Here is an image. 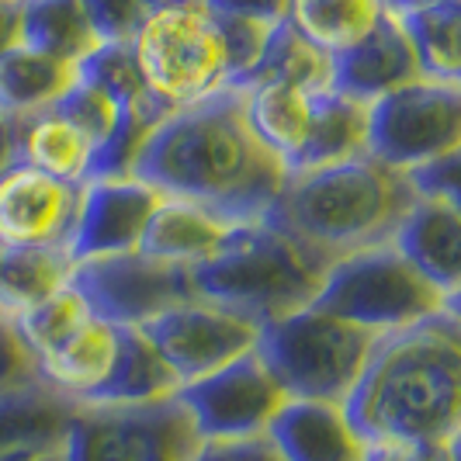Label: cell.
<instances>
[{
  "label": "cell",
  "mask_w": 461,
  "mask_h": 461,
  "mask_svg": "<svg viewBox=\"0 0 461 461\" xmlns=\"http://www.w3.org/2000/svg\"><path fill=\"white\" fill-rule=\"evenodd\" d=\"M378 333L344 323L316 305L260 326L257 354L288 399L340 402L357 385Z\"/></svg>",
  "instance_id": "52a82bcc"
},
{
  "label": "cell",
  "mask_w": 461,
  "mask_h": 461,
  "mask_svg": "<svg viewBox=\"0 0 461 461\" xmlns=\"http://www.w3.org/2000/svg\"><path fill=\"white\" fill-rule=\"evenodd\" d=\"M39 371H35V357L28 354V347L22 344L14 323L0 312V393H11L18 385L35 382Z\"/></svg>",
  "instance_id": "d6a6232c"
},
{
  "label": "cell",
  "mask_w": 461,
  "mask_h": 461,
  "mask_svg": "<svg viewBox=\"0 0 461 461\" xmlns=\"http://www.w3.org/2000/svg\"><path fill=\"white\" fill-rule=\"evenodd\" d=\"M69 281L91 305V316L115 326H142L170 305L198 295L191 267L157 260L142 250L73 264Z\"/></svg>",
  "instance_id": "30bf717a"
},
{
  "label": "cell",
  "mask_w": 461,
  "mask_h": 461,
  "mask_svg": "<svg viewBox=\"0 0 461 461\" xmlns=\"http://www.w3.org/2000/svg\"><path fill=\"white\" fill-rule=\"evenodd\" d=\"M87 320H91V305L73 288V281L63 285L56 295H49L46 302L11 316V323H14V330H18V337H22V344L28 347L32 357H42L46 350L63 344L69 333L77 326H84Z\"/></svg>",
  "instance_id": "4dcf8cb0"
},
{
  "label": "cell",
  "mask_w": 461,
  "mask_h": 461,
  "mask_svg": "<svg viewBox=\"0 0 461 461\" xmlns=\"http://www.w3.org/2000/svg\"><path fill=\"white\" fill-rule=\"evenodd\" d=\"M73 260L63 247H24L0 254V312L11 320L69 285Z\"/></svg>",
  "instance_id": "484cf974"
},
{
  "label": "cell",
  "mask_w": 461,
  "mask_h": 461,
  "mask_svg": "<svg viewBox=\"0 0 461 461\" xmlns=\"http://www.w3.org/2000/svg\"><path fill=\"white\" fill-rule=\"evenodd\" d=\"M202 444L177 395L142 406H80L67 461H185Z\"/></svg>",
  "instance_id": "9c48e42d"
},
{
  "label": "cell",
  "mask_w": 461,
  "mask_h": 461,
  "mask_svg": "<svg viewBox=\"0 0 461 461\" xmlns=\"http://www.w3.org/2000/svg\"><path fill=\"white\" fill-rule=\"evenodd\" d=\"M243 222H230L202 205H191L181 198H163L146 226L139 250L157 260L181 264V267H198L219 254Z\"/></svg>",
  "instance_id": "ffe728a7"
},
{
  "label": "cell",
  "mask_w": 461,
  "mask_h": 461,
  "mask_svg": "<svg viewBox=\"0 0 461 461\" xmlns=\"http://www.w3.org/2000/svg\"><path fill=\"white\" fill-rule=\"evenodd\" d=\"M22 46V0H0V56Z\"/></svg>",
  "instance_id": "74e56055"
},
{
  "label": "cell",
  "mask_w": 461,
  "mask_h": 461,
  "mask_svg": "<svg viewBox=\"0 0 461 461\" xmlns=\"http://www.w3.org/2000/svg\"><path fill=\"white\" fill-rule=\"evenodd\" d=\"M77 84V63L32 46H14L0 56V115L22 122L56 108Z\"/></svg>",
  "instance_id": "7402d4cb"
},
{
  "label": "cell",
  "mask_w": 461,
  "mask_h": 461,
  "mask_svg": "<svg viewBox=\"0 0 461 461\" xmlns=\"http://www.w3.org/2000/svg\"><path fill=\"white\" fill-rule=\"evenodd\" d=\"M344 413L368 451L458 444L461 323L444 312L430 323L382 333Z\"/></svg>",
  "instance_id": "7a4b0ae2"
},
{
  "label": "cell",
  "mask_w": 461,
  "mask_h": 461,
  "mask_svg": "<svg viewBox=\"0 0 461 461\" xmlns=\"http://www.w3.org/2000/svg\"><path fill=\"white\" fill-rule=\"evenodd\" d=\"M420 77L423 69L413 52V42L393 11H382V18L365 39H357L350 49L333 56V91L365 104L413 84Z\"/></svg>",
  "instance_id": "9a60e30c"
},
{
  "label": "cell",
  "mask_w": 461,
  "mask_h": 461,
  "mask_svg": "<svg viewBox=\"0 0 461 461\" xmlns=\"http://www.w3.org/2000/svg\"><path fill=\"white\" fill-rule=\"evenodd\" d=\"M129 49L149 94L167 112L198 104L232 87L222 24L205 4L149 11Z\"/></svg>",
  "instance_id": "8992f818"
},
{
  "label": "cell",
  "mask_w": 461,
  "mask_h": 461,
  "mask_svg": "<svg viewBox=\"0 0 461 461\" xmlns=\"http://www.w3.org/2000/svg\"><path fill=\"white\" fill-rule=\"evenodd\" d=\"M240 91H243V108L254 132L292 174L305 149V139L312 132L316 104L323 94H309L281 80H254V84H243Z\"/></svg>",
  "instance_id": "44dd1931"
},
{
  "label": "cell",
  "mask_w": 461,
  "mask_h": 461,
  "mask_svg": "<svg viewBox=\"0 0 461 461\" xmlns=\"http://www.w3.org/2000/svg\"><path fill=\"white\" fill-rule=\"evenodd\" d=\"M0 254H4V250H0Z\"/></svg>",
  "instance_id": "7bdbcfd3"
},
{
  "label": "cell",
  "mask_w": 461,
  "mask_h": 461,
  "mask_svg": "<svg viewBox=\"0 0 461 461\" xmlns=\"http://www.w3.org/2000/svg\"><path fill=\"white\" fill-rule=\"evenodd\" d=\"M115 354L118 326L91 316L84 326H77L63 344H56L42 357H35V371L42 382L59 389L77 406H87L97 395V389L108 382Z\"/></svg>",
  "instance_id": "d6986e66"
},
{
  "label": "cell",
  "mask_w": 461,
  "mask_h": 461,
  "mask_svg": "<svg viewBox=\"0 0 461 461\" xmlns=\"http://www.w3.org/2000/svg\"><path fill=\"white\" fill-rule=\"evenodd\" d=\"M267 440L281 461H368V444L340 402L288 399L267 427Z\"/></svg>",
  "instance_id": "e0dca14e"
},
{
  "label": "cell",
  "mask_w": 461,
  "mask_h": 461,
  "mask_svg": "<svg viewBox=\"0 0 461 461\" xmlns=\"http://www.w3.org/2000/svg\"><path fill=\"white\" fill-rule=\"evenodd\" d=\"M22 46L84 63L101 39L80 0H22Z\"/></svg>",
  "instance_id": "4316f807"
},
{
  "label": "cell",
  "mask_w": 461,
  "mask_h": 461,
  "mask_svg": "<svg viewBox=\"0 0 461 461\" xmlns=\"http://www.w3.org/2000/svg\"><path fill=\"white\" fill-rule=\"evenodd\" d=\"M208 11L230 14V18H247L260 24H281L288 22L292 0H202Z\"/></svg>",
  "instance_id": "d590c367"
},
{
  "label": "cell",
  "mask_w": 461,
  "mask_h": 461,
  "mask_svg": "<svg viewBox=\"0 0 461 461\" xmlns=\"http://www.w3.org/2000/svg\"><path fill=\"white\" fill-rule=\"evenodd\" d=\"M395 250L413 260L440 292L458 299L461 288V205L440 198H416L395 232Z\"/></svg>",
  "instance_id": "ac0fdd59"
},
{
  "label": "cell",
  "mask_w": 461,
  "mask_h": 461,
  "mask_svg": "<svg viewBox=\"0 0 461 461\" xmlns=\"http://www.w3.org/2000/svg\"><path fill=\"white\" fill-rule=\"evenodd\" d=\"M163 194L139 177H94L84 181L80 212L67 254L73 264L97 257L132 254L142 247L146 226Z\"/></svg>",
  "instance_id": "4fadbf2b"
},
{
  "label": "cell",
  "mask_w": 461,
  "mask_h": 461,
  "mask_svg": "<svg viewBox=\"0 0 461 461\" xmlns=\"http://www.w3.org/2000/svg\"><path fill=\"white\" fill-rule=\"evenodd\" d=\"M174 395L187 410L202 440L267 438V427L288 402V393L277 385L257 350L198 382H187Z\"/></svg>",
  "instance_id": "8fae6325"
},
{
  "label": "cell",
  "mask_w": 461,
  "mask_h": 461,
  "mask_svg": "<svg viewBox=\"0 0 461 461\" xmlns=\"http://www.w3.org/2000/svg\"><path fill=\"white\" fill-rule=\"evenodd\" d=\"M254 80H281L309 94H330L333 91V56L312 46L288 22H281L271 28L267 46L243 84H254Z\"/></svg>",
  "instance_id": "83f0119b"
},
{
  "label": "cell",
  "mask_w": 461,
  "mask_h": 461,
  "mask_svg": "<svg viewBox=\"0 0 461 461\" xmlns=\"http://www.w3.org/2000/svg\"><path fill=\"white\" fill-rule=\"evenodd\" d=\"M423 77L461 80V0H440L430 7H416L399 14Z\"/></svg>",
  "instance_id": "f546056e"
},
{
  "label": "cell",
  "mask_w": 461,
  "mask_h": 461,
  "mask_svg": "<svg viewBox=\"0 0 461 461\" xmlns=\"http://www.w3.org/2000/svg\"><path fill=\"white\" fill-rule=\"evenodd\" d=\"M39 461H67V455H49V458H39Z\"/></svg>",
  "instance_id": "b9f144b4"
},
{
  "label": "cell",
  "mask_w": 461,
  "mask_h": 461,
  "mask_svg": "<svg viewBox=\"0 0 461 461\" xmlns=\"http://www.w3.org/2000/svg\"><path fill=\"white\" fill-rule=\"evenodd\" d=\"M368 461H458V444H423V447H385V451H368Z\"/></svg>",
  "instance_id": "8d00e7d4"
},
{
  "label": "cell",
  "mask_w": 461,
  "mask_h": 461,
  "mask_svg": "<svg viewBox=\"0 0 461 461\" xmlns=\"http://www.w3.org/2000/svg\"><path fill=\"white\" fill-rule=\"evenodd\" d=\"M382 0H292L288 24L312 46L337 56L365 39L382 18Z\"/></svg>",
  "instance_id": "f1b7e54d"
},
{
  "label": "cell",
  "mask_w": 461,
  "mask_h": 461,
  "mask_svg": "<svg viewBox=\"0 0 461 461\" xmlns=\"http://www.w3.org/2000/svg\"><path fill=\"white\" fill-rule=\"evenodd\" d=\"M333 260L271 219L243 222L219 254L191 267L194 292L243 312L257 326L312 305Z\"/></svg>",
  "instance_id": "277c9868"
},
{
  "label": "cell",
  "mask_w": 461,
  "mask_h": 461,
  "mask_svg": "<svg viewBox=\"0 0 461 461\" xmlns=\"http://www.w3.org/2000/svg\"><path fill=\"white\" fill-rule=\"evenodd\" d=\"M84 185L56 181L35 167L11 163L0 174V250L69 247Z\"/></svg>",
  "instance_id": "5bb4252c"
},
{
  "label": "cell",
  "mask_w": 461,
  "mask_h": 461,
  "mask_svg": "<svg viewBox=\"0 0 461 461\" xmlns=\"http://www.w3.org/2000/svg\"><path fill=\"white\" fill-rule=\"evenodd\" d=\"M416 191L410 174L375 157L288 174L267 219L299 236L326 260L393 243Z\"/></svg>",
  "instance_id": "3957f363"
},
{
  "label": "cell",
  "mask_w": 461,
  "mask_h": 461,
  "mask_svg": "<svg viewBox=\"0 0 461 461\" xmlns=\"http://www.w3.org/2000/svg\"><path fill=\"white\" fill-rule=\"evenodd\" d=\"M461 153V87L420 77L368 104V157L410 174Z\"/></svg>",
  "instance_id": "ba28073f"
},
{
  "label": "cell",
  "mask_w": 461,
  "mask_h": 461,
  "mask_svg": "<svg viewBox=\"0 0 461 461\" xmlns=\"http://www.w3.org/2000/svg\"><path fill=\"white\" fill-rule=\"evenodd\" d=\"M357 157H368V104L337 91L323 94L316 104L312 132L305 139V149L292 174L323 170Z\"/></svg>",
  "instance_id": "d4e9b609"
},
{
  "label": "cell",
  "mask_w": 461,
  "mask_h": 461,
  "mask_svg": "<svg viewBox=\"0 0 461 461\" xmlns=\"http://www.w3.org/2000/svg\"><path fill=\"white\" fill-rule=\"evenodd\" d=\"M139 330L153 340L181 385L226 368L230 361L257 350L260 340V326L254 320L202 295L170 305L167 312L153 316Z\"/></svg>",
  "instance_id": "7c38bea8"
},
{
  "label": "cell",
  "mask_w": 461,
  "mask_h": 461,
  "mask_svg": "<svg viewBox=\"0 0 461 461\" xmlns=\"http://www.w3.org/2000/svg\"><path fill=\"white\" fill-rule=\"evenodd\" d=\"M385 11L393 14H406V11H416V7H430V4H440V0H382Z\"/></svg>",
  "instance_id": "ab89813d"
},
{
  "label": "cell",
  "mask_w": 461,
  "mask_h": 461,
  "mask_svg": "<svg viewBox=\"0 0 461 461\" xmlns=\"http://www.w3.org/2000/svg\"><path fill=\"white\" fill-rule=\"evenodd\" d=\"M11 163H18V129H14L11 118L0 115V174H4Z\"/></svg>",
  "instance_id": "f35d334b"
},
{
  "label": "cell",
  "mask_w": 461,
  "mask_h": 461,
  "mask_svg": "<svg viewBox=\"0 0 461 461\" xmlns=\"http://www.w3.org/2000/svg\"><path fill=\"white\" fill-rule=\"evenodd\" d=\"M191 4H202V0H146L149 11H160V7H191Z\"/></svg>",
  "instance_id": "60d3db41"
},
{
  "label": "cell",
  "mask_w": 461,
  "mask_h": 461,
  "mask_svg": "<svg viewBox=\"0 0 461 461\" xmlns=\"http://www.w3.org/2000/svg\"><path fill=\"white\" fill-rule=\"evenodd\" d=\"M18 129V163L35 167L56 181L84 185L94 170V142L59 108L14 122Z\"/></svg>",
  "instance_id": "603a6c76"
},
{
  "label": "cell",
  "mask_w": 461,
  "mask_h": 461,
  "mask_svg": "<svg viewBox=\"0 0 461 461\" xmlns=\"http://www.w3.org/2000/svg\"><path fill=\"white\" fill-rule=\"evenodd\" d=\"M312 305L378 337L458 312V299L440 292L413 260L395 250V243L333 260Z\"/></svg>",
  "instance_id": "5b68a950"
},
{
  "label": "cell",
  "mask_w": 461,
  "mask_h": 461,
  "mask_svg": "<svg viewBox=\"0 0 461 461\" xmlns=\"http://www.w3.org/2000/svg\"><path fill=\"white\" fill-rule=\"evenodd\" d=\"M129 177L230 222H257L275 208L288 170L254 132L243 91L226 87L163 118L142 142Z\"/></svg>",
  "instance_id": "6da1fadb"
},
{
  "label": "cell",
  "mask_w": 461,
  "mask_h": 461,
  "mask_svg": "<svg viewBox=\"0 0 461 461\" xmlns=\"http://www.w3.org/2000/svg\"><path fill=\"white\" fill-rule=\"evenodd\" d=\"M77 402L49 382L35 378L0 393V461H39L63 455Z\"/></svg>",
  "instance_id": "2e32d148"
},
{
  "label": "cell",
  "mask_w": 461,
  "mask_h": 461,
  "mask_svg": "<svg viewBox=\"0 0 461 461\" xmlns=\"http://www.w3.org/2000/svg\"><path fill=\"white\" fill-rule=\"evenodd\" d=\"M177 389L181 382L167 368L153 340L139 326H118V354L112 375L87 406H142L170 399Z\"/></svg>",
  "instance_id": "cb8c5ba5"
},
{
  "label": "cell",
  "mask_w": 461,
  "mask_h": 461,
  "mask_svg": "<svg viewBox=\"0 0 461 461\" xmlns=\"http://www.w3.org/2000/svg\"><path fill=\"white\" fill-rule=\"evenodd\" d=\"M458 163L461 153H455V157H444V160L423 163V167L410 170V185H413L416 198H440V202H458L461 205Z\"/></svg>",
  "instance_id": "836d02e7"
},
{
  "label": "cell",
  "mask_w": 461,
  "mask_h": 461,
  "mask_svg": "<svg viewBox=\"0 0 461 461\" xmlns=\"http://www.w3.org/2000/svg\"><path fill=\"white\" fill-rule=\"evenodd\" d=\"M87 18L94 24V35L112 46H129L132 35L139 32V24L146 22L149 7L146 0H80Z\"/></svg>",
  "instance_id": "1f68e13d"
},
{
  "label": "cell",
  "mask_w": 461,
  "mask_h": 461,
  "mask_svg": "<svg viewBox=\"0 0 461 461\" xmlns=\"http://www.w3.org/2000/svg\"><path fill=\"white\" fill-rule=\"evenodd\" d=\"M185 461H281L267 438L250 440H202Z\"/></svg>",
  "instance_id": "e575fe53"
}]
</instances>
